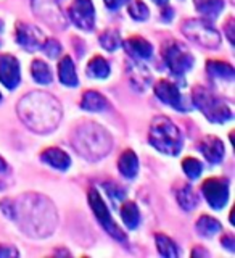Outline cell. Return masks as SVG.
<instances>
[{
	"mask_svg": "<svg viewBox=\"0 0 235 258\" xmlns=\"http://www.w3.org/2000/svg\"><path fill=\"white\" fill-rule=\"evenodd\" d=\"M233 28H235L233 18L229 16L227 21H225V24H224V31H225V34H227V39H229L230 44H233Z\"/></svg>",
	"mask_w": 235,
	"mask_h": 258,
	"instance_id": "cell-34",
	"label": "cell"
},
{
	"mask_svg": "<svg viewBox=\"0 0 235 258\" xmlns=\"http://www.w3.org/2000/svg\"><path fill=\"white\" fill-rule=\"evenodd\" d=\"M69 20L83 31H92L95 24V8L92 0H74L68 10Z\"/></svg>",
	"mask_w": 235,
	"mask_h": 258,
	"instance_id": "cell-11",
	"label": "cell"
},
{
	"mask_svg": "<svg viewBox=\"0 0 235 258\" xmlns=\"http://www.w3.org/2000/svg\"><path fill=\"white\" fill-rule=\"evenodd\" d=\"M121 218L129 229H135L140 223V210L134 202H126L121 207Z\"/></svg>",
	"mask_w": 235,
	"mask_h": 258,
	"instance_id": "cell-27",
	"label": "cell"
},
{
	"mask_svg": "<svg viewBox=\"0 0 235 258\" xmlns=\"http://www.w3.org/2000/svg\"><path fill=\"white\" fill-rule=\"evenodd\" d=\"M0 102H2V94H0Z\"/></svg>",
	"mask_w": 235,
	"mask_h": 258,
	"instance_id": "cell-44",
	"label": "cell"
},
{
	"mask_svg": "<svg viewBox=\"0 0 235 258\" xmlns=\"http://www.w3.org/2000/svg\"><path fill=\"white\" fill-rule=\"evenodd\" d=\"M40 50H44L50 58H56L61 53V45L56 39H45V42Z\"/></svg>",
	"mask_w": 235,
	"mask_h": 258,
	"instance_id": "cell-33",
	"label": "cell"
},
{
	"mask_svg": "<svg viewBox=\"0 0 235 258\" xmlns=\"http://www.w3.org/2000/svg\"><path fill=\"white\" fill-rule=\"evenodd\" d=\"M198 149L211 165L221 163L224 158V144L219 137H216V136L203 137L198 144Z\"/></svg>",
	"mask_w": 235,
	"mask_h": 258,
	"instance_id": "cell-16",
	"label": "cell"
},
{
	"mask_svg": "<svg viewBox=\"0 0 235 258\" xmlns=\"http://www.w3.org/2000/svg\"><path fill=\"white\" fill-rule=\"evenodd\" d=\"M156 240V247H158V252L161 256H166V258H174V256H179V250H177L176 244L173 239H169L166 234H156L155 236Z\"/></svg>",
	"mask_w": 235,
	"mask_h": 258,
	"instance_id": "cell-29",
	"label": "cell"
},
{
	"mask_svg": "<svg viewBox=\"0 0 235 258\" xmlns=\"http://www.w3.org/2000/svg\"><path fill=\"white\" fill-rule=\"evenodd\" d=\"M15 34H16V42H18L24 50H28V52L40 50L44 42H45L44 32L40 31L37 26H34V24H29V23H24V21L16 23Z\"/></svg>",
	"mask_w": 235,
	"mask_h": 258,
	"instance_id": "cell-10",
	"label": "cell"
},
{
	"mask_svg": "<svg viewBox=\"0 0 235 258\" xmlns=\"http://www.w3.org/2000/svg\"><path fill=\"white\" fill-rule=\"evenodd\" d=\"M81 108H84L87 111H105L110 108V102L107 100V97H103L100 92L97 91H86L81 100Z\"/></svg>",
	"mask_w": 235,
	"mask_h": 258,
	"instance_id": "cell-21",
	"label": "cell"
},
{
	"mask_svg": "<svg viewBox=\"0 0 235 258\" xmlns=\"http://www.w3.org/2000/svg\"><path fill=\"white\" fill-rule=\"evenodd\" d=\"M201 192L214 210H221L227 205L229 200V182L224 177H209L201 184Z\"/></svg>",
	"mask_w": 235,
	"mask_h": 258,
	"instance_id": "cell-9",
	"label": "cell"
},
{
	"mask_svg": "<svg viewBox=\"0 0 235 258\" xmlns=\"http://www.w3.org/2000/svg\"><path fill=\"white\" fill-rule=\"evenodd\" d=\"M173 13H174V10H173V8H165V12H163V20H173Z\"/></svg>",
	"mask_w": 235,
	"mask_h": 258,
	"instance_id": "cell-40",
	"label": "cell"
},
{
	"mask_svg": "<svg viewBox=\"0 0 235 258\" xmlns=\"http://www.w3.org/2000/svg\"><path fill=\"white\" fill-rule=\"evenodd\" d=\"M153 2H155L156 5H160V7H166L169 0H153Z\"/></svg>",
	"mask_w": 235,
	"mask_h": 258,
	"instance_id": "cell-42",
	"label": "cell"
},
{
	"mask_svg": "<svg viewBox=\"0 0 235 258\" xmlns=\"http://www.w3.org/2000/svg\"><path fill=\"white\" fill-rule=\"evenodd\" d=\"M2 32H4V21L0 20V36H2ZM0 44H2V42H0Z\"/></svg>",
	"mask_w": 235,
	"mask_h": 258,
	"instance_id": "cell-43",
	"label": "cell"
},
{
	"mask_svg": "<svg viewBox=\"0 0 235 258\" xmlns=\"http://www.w3.org/2000/svg\"><path fill=\"white\" fill-rule=\"evenodd\" d=\"M206 71L213 78L224 79V81H233L235 78V70L232 64L221 60H209L206 63Z\"/></svg>",
	"mask_w": 235,
	"mask_h": 258,
	"instance_id": "cell-22",
	"label": "cell"
},
{
	"mask_svg": "<svg viewBox=\"0 0 235 258\" xmlns=\"http://www.w3.org/2000/svg\"><path fill=\"white\" fill-rule=\"evenodd\" d=\"M16 113L21 123L37 134H48L55 131L63 116L58 99H55L48 92L40 91H32L23 95L16 105Z\"/></svg>",
	"mask_w": 235,
	"mask_h": 258,
	"instance_id": "cell-2",
	"label": "cell"
},
{
	"mask_svg": "<svg viewBox=\"0 0 235 258\" xmlns=\"http://www.w3.org/2000/svg\"><path fill=\"white\" fill-rule=\"evenodd\" d=\"M110 64L100 55H95L87 64V76L94 79H107L110 76Z\"/></svg>",
	"mask_w": 235,
	"mask_h": 258,
	"instance_id": "cell-25",
	"label": "cell"
},
{
	"mask_svg": "<svg viewBox=\"0 0 235 258\" xmlns=\"http://www.w3.org/2000/svg\"><path fill=\"white\" fill-rule=\"evenodd\" d=\"M155 95L163 103L169 105V107H173L177 111H187L189 110L187 107H184V99H182V94L179 91V87H177L174 83H171V81L160 79L158 84L155 86Z\"/></svg>",
	"mask_w": 235,
	"mask_h": 258,
	"instance_id": "cell-14",
	"label": "cell"
},
{
	"mask_svg": "<svg viewBox=\"0 0 235 258\" xmlns=\"http://www.w3.org/2000/svg\"><path fill=\"white\" fill-rule=\"evenodd\" d=\"M71 144L81 157L89 161H99L113 149V139L103 126L84 121L76 126L71 136Z\"/></svg>",
	"mask_w": 235,
	"mask_h": 258,
	"instance_id": "cell-3",
	"label": "cell"
},
{
	"mask_svg": "<svg viewBox=\"0 0 235 258\" xmlns=\"http://www.w3.org/2000/svg\"><path fill=\"white\" fill-rule=\"evenodd\" d=\"M195 8L208 18H217L224 10V2L222 0H195Z\"/></svg>",
	"mask_w": 235,
	"mask_h": 258,
	"instance_id": "cell-28",
	"label": "cell"
},
{
	"mask_svg": "<svg viewBox=\"0 0 235 258\" xmlns=\"http://www.w3.org/2000/svg\"><path fill=\"white\" fill-rule=\"evenodd\" d=\"M163 60L166 67L177 76L185 75L193 67V55L190 53V50L174 39L168 40L163 45Z\"/></svg>",
	"mask_w": 235,
	"mask_h": 258,
	"instance_id": "cell-7",
	"label": "cell"
},
{
	"mask_svg": "<svg viewBox=\"0 0 235 258\" xmlns=\"http://www.w3.org/2000/svg\"><path fill=\"white\" fill-rule=\"evenodd\" d=\"M89 204H91V208H92V212H94V215L97 218V221H99L102 228L107 231V234H110L113 239L124 242L126 240V234L115 223V220H113V216L108 212L107 204H105V200L102 199V196H100L97 189L89 190Z\"/></svg>",
	"mask_w": 235,
	"mask_h": 258,
	"instance_id": "cell-8",
	"label": "cell"
},
{
	"mask_svg": "<svg viewBox=\"0 0 235 258\" xmlns=\"http://www.w3.org/2000/svg\"><path fill=\"white\" fill-rule=\"evenodd\" d=\"M222 245L227 250H230V252H233L235 250V239H233L232 234H225V236L222 237Z\"/></svg>",
	"mask_w": 235,
	"mask_h": 258,
	"instance_id": "cell-37",
	"label": "cell"
},
{
	"mask_svg": "<svg viewBox=\"0 0 235 258\" xmlns=\"http://www.w3.org/2000/svg\"><path fill=\"white\" fill-rule=\"evenodd\" d=\"M182 34L197 45L214 50L221 45V34L206 20H185L181 26Z\"/></svg>",
	"mask_w": 235,
	"mask_h": 258,
	"instance_id": "cell-6",
	"label": "cell"
},
{
	"mask_svg": "<svg viewBox=\"0 0 235 258\" xmlns=\"http://www.w3.org/2000/svg\"><path fill=\"white\" fill-rule=\"evenodd\" d=\"M7 218L18 224V228L29 237L45 239L52 236L58 226V215L50 199L42 194H21L16 199L0 202Z\"/></svg>",
	"mask_w": 235,
	"mask_h": 258,
	"instance_id": "cell-1",
	"label": "cell"
},
{
	"mask_svg": "<svg viewBox=\"0 0 235 258\" xmlns=\"http://www.w3.org/2000/svg\"><path fill=\"white\" fill-rule=\"evenodd\" d=\"M129 0H105V5H107V8H110V10H118V8H121Z\"/></svg>",
	"mask_w": 235,
	"mask_h": 258,
	"instance_id": "cell-38",
	"label": "cell"
},
{
	"mask_svg": "<svg viewBox=\"0 0 235 258\" xmlns=\"http://www.w3.org/2000/svg\"><path fill=\"white\" fill-rule=\"evenodd\" d=\"M193 103L195 107L203 113V115L213 121V123H227L232 119L233 113L230 107L224 100H221L219 97L214 95L209 89L198 86L193 89Z\"/></svg>",
	"mask_w": 235,
	"mask_h": 258,
	"instance_id": "cell-5",
	"label": "cell"
},
{
	"mask_svg": "<svg viewBox=\"0 0 235 258\" xmlns=\"http://www.w3.org/2000/svg\"><path fill=\"white\" fill-rule=\"evenodd\" d=\"M126 75L129 78V83L135 89L137 92L147 91L151 84V75L147 67H143L142 63H139L135 58L131 61H126Z\"/></svg>",
	"mask_w": 235,
	"mask_h": 258,
	"instance_id": "cell-15",
	"label": "cell"
},
{
	"mask_svg": "<svg viewBox=\"0 0 235 258\" xmlns=\"http://www.w3.org/2000/svg\"><path fill=\"white\" fill-rule=\"evenodd\" d=\"M124 47H126V50L134 56V58L148 60L153 55V45L148 42L147 39H143L140 36L129 37L124 42Z\"/></svg>",
	"mask_w": 235,
	"mask_h": 258,
	"instance_id": "cell-17",
	"label": "cell"
},
{
	"mask_svg": "<svg viewBox=\"0 0 235 258\" xmlns=\"http://www.w3.org/2000/svg\"><path fill=\"white\" fill-rule=\"evenodd\" d=\"M192 256H209V252L203 250V247H195L192 250Z\"/></svg>",
	"mask_w": 235,
	"mask_h": 258,
	"instance_id": "cell-39",
	"label": "cell"
},
{
	"mask_svg": "<svg viewBox=\"0 0 235 258\" xmlns=\"http://www.w3.org/2000/svg\"><path fill=\"white\" fill-rule=\"evenodd\" d=\"M195 228H197V232L203 237H213L214 234L222 231L221 223L209 215H201L195 223Z\"/></svg>",
	"mask_w": 235,
	"mask_h": 258,
	"instance_id": "cell-23",
	"label": "cell"
},
{
	"mask_svg": "<svg viewBox=\"0 0 235 258\" xmlns=\"http://www.w3.org/2000/svg\"><path fill=\"white\" fill-rule=\"evenodd\" d=\"M7 163H5V160L2 158V157H0V173H5L7 171Z\"/></svg>",
	"mask_w": 235,
	"mask_h": 258,
	"instance_id": "cell-41",
	"label": "cell"
},
{
	"mask_svg": "<svg viewBox=\"0 0 235 258\" xmlns=\"http://www.w3.org/2000/svg\"><path fill=\"white\" fill-rule=\"evenodd\" d=\"M99 40H100V45L108 52H115L116 48L121 45V36H119V32L116 29L103 31L100 34V37H99Z\"/></svg>",
	"mask_w": 235,
	"mask_h": 258,
	"instance_id": "cell-30",
	"label": "cell"
},
{
	"mask_svg": "<svg viewBox=\"0 0 235 258\" xmlns=\"http://www.w3.org/2000/svg\"><path fill=\"white\" fill-rule=\"evenodd\" d=\"M42 161L48 166H52L55 169H60V171H66V169L71 166V158L68 157L66 152H63L58 147H50V149H45L40 155Z\"/></svg>",
	"mask_w": 235,
	"mask_h": 258,
	"instance_id": "cell-18",
	"label": "cell"
},
{
	"mask_svg": "<svg viewBox=\"0 0 235 258\" xmlns=\"http://www.w3.org/2000/svg\"><path fill=\"white\" fill-rule=\"evenodd\" d=\"M148 142L153 149L169 157H177L182 150L184 137L171 119L166 116H155L151 119Z\"/></svg>",
	"mask_w": 235,
	"mask_h": 258,
	"instance_id": "cell-4",
	"label": "cell"
},
{
	"mask_svg": "<svg viewBox=\"0 0 235 258\" xmlns=\"http://www.w3.org/2000/svg\"><path fill=\"white\" fill-rule=\"evenodd\" d=\"M105 187H107V185H105ZM108 194H110V196L111 197H115V199H124V196H126V192H124V189H121V187H118V185H116V187L115 189H113L111 187V185H108Z\"/></svg>",
	"mask_w": 235,
	"mask_h": 258,
	"instance_id": "cell-36",
	"label": "cell"
},
{
	"mask_svg": "<svg viewBox=\"0 0 235 258\" xmlns=\"http://www.w3.org/2000/svg\"><path fill=\"white\" fill-rule=\"evenodd\" d=\"M118 168H119V173L123 174L127 179H134L139 173V158H137L135 152L127 149L121 153V157L118 160Z\"/></svg>",
	"mask_w": 235,
	"mask_h": 258,
	"instance_id": "cell-19",
	"label": "cell"
},
{
	"mask_svg": "<svg viewBox=\"0 0 235 258\" xmlns=\"http://www.w3.org/2000/svg\"><path fill=\"white\" fill-rule=\"evenodd\" d=\"M31 75H32V79L36 81L37 84H42V86H47L52 83V71L48 68V64L42 60H34L31 64Z\"/></svg>",
	"mask_w": 235,
	"mask_h": 258,
	"instance_id": "cell-26",
	"label": "cell"
},
{
	"mask_svg": "<svg viewBox=\"0 0 235 258\" xmlns=\"http://www.w3.org/2000/svg\"><path fill=\"white\" fill-rule=\"evenodd\" d=\"M20 81L21 73L18 58L10 53H0V83L13 91L20 86Z\"/></svg>",
	"mask_w": 235,
	"mask_h": 258,
	"instance_id": "cell-13",
	"label": "cell"
},
{
	"mask_svg": "<svg viewBox=\"0 0 235 258\" xmlns=\"http://www.w3.org/2000/svg\"><path fill=\"white\" fill-rule=\"evenodd\" d=\"M58 79L63 86L68 87H76L79 84L74 63H72L69 55H64L58 63Z\"/></svg>",
	"mask_w": 235,
	"mask_h": 258,
	"instance_id": "cell-20",
	"label": "cell"
},
{
	"mask_svg": "<svg viewBox=\"0 0 235 258\" xmlns=\"http://www.w3.org/2000/svg\"><path fill=\"white\" fill-rule=\"evenodd\" d=\"M32 8H34L39 18L53 29H64V26H66L64 16L61 15L60 8L56 7L53 0H32Z\"/></svg>",
	"mask_w": 235,
	"mask_h": 258,
	"instance_id": "cell-12",
	"label": "cell"
},
{
	"mask_svg": "<svg viewBox=\"0 0 235 258\" xmlns=\"http://www.w3.org/2000/svg\"><path fill=\"white\" fill-rule=\"evenodd\" d=\"M182 168H184V173L187 174L190 179H197V177H200L201 171H203V166H201L200 161L192 157H187L182 161Z\"/></svg>",
	"mask_w": 235,
	"mask_h": 258,
	"instance_id": "cell-32",
	"label": "cell"
},
{
	"mask_svg": "<svg viewBox=\"0 0 235 258\" xmlns=\"http://www.w3.org/2000/svg\"><path fill=\"white\" fill-rule=\"evenodd\" d=\"M176 197H177V202H179V205L187 210V212H192L193 208L198 207V196L195 194V190L192 189L190 184H184L181 185L179 189L176 192Z\"/></svg>",
	"mask_w": 235,
	"mask_h": 258,
	"instance_id": "cell-24",
	"label": "cell"
},
{
	"mask_svg": "<svg viewBox=\"0 0 235 258\" xmlns=\"http://www.w3.org/2000/svg\"><path fill=\"white\" fill-rule=\"evenodd\" d=\"M18 250L12 245H2L0 247V256H18Z\"/></svg>",
	"mask_w": 235,
	"mask_h": 258,
	"instance_id": "cell-35",
	"label": "cell"
},
{
	"mask_svg": "<svg viewBox=\"0 0 235 258\" xmlns=\"http://www.w3.org/2000/svg\"><path fill=\"white\" fill-rule=\"evenodd\" d=\"M129 15L137 21H145V20H148L150 10L142 0H132L131 5H129Z\"/></svg>",
	"mask_w": 235,
	"mask_h": 258,
	"instance_id": "cell-31",
	"label": "cell"
}]
</instances>
